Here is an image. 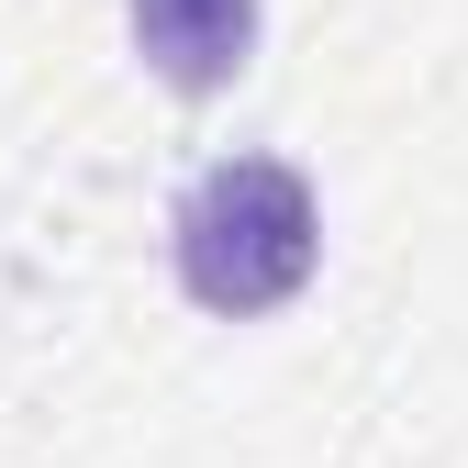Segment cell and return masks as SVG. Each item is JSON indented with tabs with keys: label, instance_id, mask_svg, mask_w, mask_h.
Here are the masks:
<instances>
[{
	"label": "cell",
	"instance_id": "obj_2",
	"mask_svg": "<svg viewBox=\"0 0 468 468\" xmlns=\"http://www.w3.org/2000/svg\"><path fill=\"white\" fill-rule=\"evenodd\" d=\"M134 45L167 90H223L257 45V0H134Z\"/></svg>",
	"mask_w": 468,
	"mask_h": 468
},
{
	"label": "cell",
	"instance_id": "obj_1",
	"mask_svg": "<svg viewBox=\"0 0 468 468\" xmlns=\"http://www.w3.org/2000/svg\"><path fill=\"white\" fill-rule=\"evenodd\" d=\"M179 279L201 313H268L313 279V190L279 156H223L179 201Z\"/></svg>",
	"mask_w": 468,
	"mask_h": 468
}]
</instances>
